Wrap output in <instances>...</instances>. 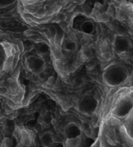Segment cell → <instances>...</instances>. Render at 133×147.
Wrapping results in <instances>:
<instances>
[{
    "mask_svg": "<svg viewBox=\"0 0 133 147\" xmlns=\"http://www.w3.org/2000/svg\"><path fill=\"white\" fill-rule=\"evenodd\" d=\"M53 55L54 56L55 60H60L62 58V53H61V47L59 46H55L54 45L53 47Z\"/></svg>",
    "mask_w": 133,
    "mask_h": 147,
    "instance_id": "1",
    "label": "cell"
},
{
    "mask_svg": "<svg viewBox=\"0 0 133 147\" xmlns=\"http://www.w3.org/2000/svg\"><path fill=\"white\" fill-rule=\"evenodd\" d=\"M41 140H42V143L45 146H49L50 144H51L53 143L52 136H51V135H50L48 133L45 134Z\"/></svg>",
    "mask_w": 133,
    "mask_h": 147,
    "instance_id": "2",
    "label": "cell"
},
{
    "mask_svg": "<svg viewBox=\"0 0 133 147\" xmlns=\"http://www.w3.org/2000/svg\"><path fill=\"white\" fill-rule=\"evenodd\" d=\"M116 9L117 8L113 5V4H109V6L107 7L106 13H107L110 17L116 18Z\"/></svg>",
    "mask_w": 133,
    "mask_h": 147,
    "instance_id": "3",
    "label": "cell"
},
{
    "mask_svg": "<svg viewBox=\"0 0 133 147\" xmlns=\"http://www.w3.org/2000/svg\"><path fill=\"white\" fill-rule=\"evenodd\" d=\"M126 17V11L121 7L116 9V18L119 20H124Z\"/></svg>",
    "mask_w": 133,
    "mask_h": 147,
    "instance_id": "4",
    "label": "cell"
},
{
    "mask_svg": "<svg viewBox=\"0 0 133 147\" xmlns=\"http://www.w3.org/2000/svg\"><path fill=\"white\" fill-rule=\"evenodd\" d=\"M80 144V140L78 138H77L69 139L66 142V145L68 146H78Z\"/></svg>",
    "mask_w": 133,
    "mask_h": 147,
    "instance_id": "5",
    "label": "cell"
},
{
    "mask_svg": "<svg viewBox=\"0 0 133 147\" xmlns=\"http://www.w3.org/2000/svg\"><path fill=\"white\" fill-rule=\"evenodd\" d=\"M110 16L107 13H101L99 16L97 20L99 22H107L109 21Z\"/></svg>",
    "mask_w": 133,
    "mask_h": 147,
    "instance_id": "6",
    "label": "cell"
},
{
    "mask_svg": "<svg viewBox=\"0 0 133 147\" xmlns=\"http://www.w3.org/2000/svg\"><path fill=\"white\" fill-rule=\"evenodd\" d=\"M83 83L84 80L83 78H81V77H76V78H75L74 80H73V84H74V85L76 87H81V85L83 84Z\"/></svg>",
    "mask_w": 133,
    "mask_h": 147,
    "instance_id": "7",
    "label": "cell"
},
{
    "mask_svg": "<svg viewBox=\"0 0 133 147\" xmlns=\"http://www.w3.org/2000/svg\"><path fill=\"white\" fill-rule=\"evenodd\" d=\"M10 89L12 92H16L18 90V85L15 81H12L10 82Z\"/></svg>",
    "mask_w": 133,
    "mask_h": 147,
    "instance_id": "8",
    "label": "cell"
},
{
    "mask_svg": "<svg viewBox=\"0 0 133 147\" xmlns=\"http://www.w3.org/2000/svg\"><path fill=\"white\" fill-rule=\"evenodd\" d=\"M22 144L24 146H28L30 145V144H31V139H30V137L22 138Z\"/></svg>",
    "mask_w": 133,
    "mask_h": 147,
    "instance_id": "9",
    "label": "cell"
},
{
    "mask_svg": "<svg viewBox=\"0 0 133 147\" xmlns=\"http://www.w3.org/2000/svg\"><path fill=\"white\" fill-rule=\"evenodd\" d=\"M45 15H46V11H45V9H43V8L38 9V11H36V16H38V17H39V18L43 17Z\"/></svg>",
    "mask_w": 133,
    "mask_h": 147,
    "instance_id": "10",
    "label": "cell"
},
{
    "mask_svg": "<svg viewBox=\"0 0 133 147\" xmlns=\"http://www.w3.org/2000/svg\"><path fill=\"white\" fill-rule=\"evenodd\" d=\"M101 56L105 61H109L112 59V55L109 52H104L101 54Z\"/></svg>",
    "mask_w": 133,
    "mask_h": 147,
    "instance_id": "11",
    "label": "cell"
},
{
    "mask_svg": "<svg viewBox=\"0 0 133 147\" xmlns=\"http://www.w3.org/2000/svg\"><path fill=\"white\" fill-rule=\"evenodd\" d=\"M95 62L93 60L88 61V62L86 63V67L90 69H93V68L95 67Z\"/></svg>",
    "mask_w": 133,
    "mask_h": 147,
    "instance_id": "12",
    "label": "cell"
},
{
    "mask_svg": "<svg viewBox=\"0 0 133 147\" xmlns=\"http://www.w3.org/2000/svg\"><path fill=\"white\" fill-rule=\"evenodd\" d=\"M107 47H108V44H107V42L106 41L101 42V44L100 45V50L101 51H105L107 49Z\"/></svg>",
    "mask_w": 133,
    "mask_h": 147,
    "instance_id": "13",
    "label": "cell"
},
{
    "mask_svg": "<svg viewBox=\"0 0 133 147\" xmlns=\"http://www.w3.org/2000/svg\"><path fill=\"white\" fill-rule=\"evenodd\" d=\"M54 82H55V78H54L53 76H51L48 78V80H47V82H46V84L52 86V85H53Z\"/></svg>",
    "mask_w": 133,
    "mask_h": 147,
    "instance_id": "14",
    "label": "cell"
},
{
    "mask_svg": "<svg viewBox=\"0 0 133 147\" xmlns=\"http://www.w3.org/2000/svg\"><path fill=\"white\" fill-rule=\"evenodd\" d=\"M68 36H69V38H70L72 41H73V42H76V38H77V36H76V35L74 33L70 32V33H68Z\"/></svg>",
    "mask_w": 133,
    "mask_h": 147,
    "instance_id": "15",
    "label": "cell"
},
{
    "mask_svg": "<svg viewBox=\"0 0 133 147\" xmlns=\"http://www.w3.org/2000/svg\"><path fill=\"white\" fill-rule=\"evenodd\" d=\"M48 30H49V33H50V35H51V36H55V29L53 28V27H50V28H49Z\"/></svg>",
    "mask_w": 133,
    "mask_h": 147,
    "instance_id": "16",
    "label": "cell"
},
{
    "mask_svg": "<svg viewBox=\"0 0 133 147\" xmlns=\"http://www.w3.org/2000/svg\"><path fill=\"white\" fill-rule=\"evenodd\" d=\"M83 11L84 12V13L87 14V15H90L91 13H90V7L87 5H85L84 7H83Z\"/></svg>",
    "mask_w": 133,
    "mask_h": 147,
    "instance_id": "17",
    "label": "cell"
},
{
    "mask_svg": "<svg viewBox=\"0 0 133 147\" xmlns=\"http://www.w3.org/2000/svg\"><path fill=\"white\" fill-rule=\"evenodd\" d=\"M4 144H5V146H11L12 145V141L10 138H6Z\"/></svg>",
    "mask_w": 133,
    "mask_h": 147,
    "instance_id": "18",
    "label": "cell"
},
{
    "mask_svg": "<svg viewBox=\"0 0 133 147\" xmlns=\"http://www.w3.org/2000/svg\"><path fill=\"white\" fill-rule=\"evenodd\" d=\"M114 1H116V2H117L118 3H120L121 5H125V4L126 3V0H114Z\"/></svg>",
    "mask_w": 133,
    "mask_h": 147,
    "instance_id": "19",
    "label": "cell"
},
{
    "mask_svg": "<svg viewBox=\"0 0 133 147\" xmlns=\"http://www.w3.org/2000/svg\"><path fill=\"white\" fill-rule=\"evenodd\" d=\"M121 57L124 59H126V58H127V55H126V53L125 52L121 54Z\"/></svg>",
    "mask_w": 133,
    "mask_h": 147,
    "instance_id": "20",
    "label": "cell"
},
{
    "mask_svg": "<svg viewBox=\"0 0 133 147\" xmlns=\"http://www.w3.org/2000/svg\"><path fill=\"white\" fill-rule=\"evenodd\" d=\"M32 33H33V32H32L31 30H27V31L24 33V34H26L27 36H31V35H33Z\"/></svg>",
    "mask_w": 133,
    "mask_h": 147,
    "instance_id": "21",
    "label": "cell"
},
{
    "mask_svg": "<svg viewBox=\"0 0 133 147\" xmlns=\"http://www.w3.org/2000/svg\"><path fill=\"white\" fill-rule=\"evenodd\" d=\"M113 1H114V0H104V2L107 4L112 3V2H113Z\"/></svg>",
    "mask_w": 133,
    "mask_h": 147,
    "instance_id": "22",
    "label": "cell"
}]
</instances>
